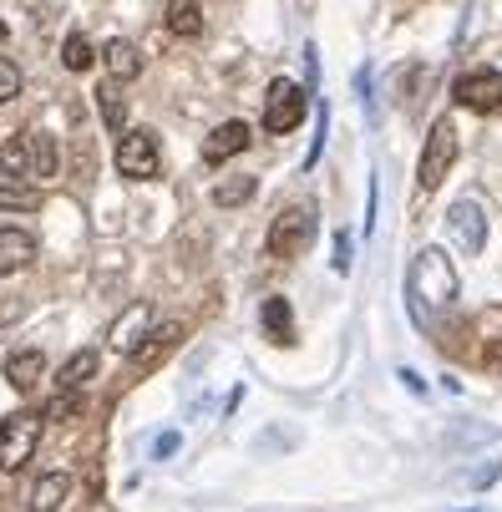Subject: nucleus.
I'll use <instances>...</instances> for the list:
<instances>
[{"mask_svg": "<svg viewBox=\"0 0 502 512\" xmlns=\"http://www.w3.org/2000/svg\"><path fill=\"white\" fill-rule=\"evenodd\" d=\"M97 376V350H77L61 371H56V391H82Z\"/></svg>", "mask_w": 502, "mask_h": 512, "instance_id": "obj_18", "label": "nucleus"}, {"mask_svg": "<svg viewBox=\"0 0 502 512\" xmlns=\"http://www.w3.org/2000/svg\"><path fill=\"white\" fill-rule=\"evenodd\" d=\"M178 340H183V320H163V325H153L148 330V340H142L127 360H132V371L137 376H148V371H158V365L178 350Z\"/></svg>", "mask_w": 502, "mask_h": 512, "instance_id": "obj_8", "label": "nucleus"}, {"mask_svg": "<svg viewBox=\"0 0 502 512\" xmlns=\"http://www.w3.org/2000/svg\"><path fill=\"white\" fill-rule=\"evenodd\" d=\"M497 472H502V462H492V467H482V472H472V487H487V482H492Z\"/></svg>", "mask_w": 502, "mask_h": 512, "instance_id": "obj_30", "label": "nucleus"}, {"mask_svg": "<svg viewBox=\"0 0 502 512\" xmlns=\"http://www.w3.org/2000/svg\"><path fill=\"white\" fill-rule=\"evenodd\" d=\"M401 381H406V386H411V391H416V396H426V381H421V376H416V371H401Z\"/></svg>", "mask_w": 502, "mask_h": 512, "instance_id": "obj_31", "label": "nucleus"}, {"mask_svg": "<svg viewBox=\"0 0 502 512\" xmlns=\"http://www.w3.org/2000/svg\"><path fill=\"white\" fill-rule=\"evenodd\" d=\"M0 173L6 178H31V137H6L0 142Z\"/></svg>", "mask_w": 502, "mask_h": 512, "instance_id": "obj_19", "label": "nucleus"}, {"mask_svg": "<svg viewBox=\"0 0 502 512\" xmlns=\"http://www.w3.org/2000/svg\"><path fill=\"white\" fill-rule=\"evenodd\" d=\"M21 97V66L11 56H0V107Z\"/></svg>", "mask_w": 502, "mask_h": 512, "instance_id": "obj_26", "label": "nucleus"}, {"mask_svg": "<svg viewBox=\"0 0 502 512\" xmlns=\"http://www.w3.org/2000/svg\"><path fill=\"white\" fill-rule=\"evenodd\" d=\"M41 376H46V355H41V350H11V355H6V381H11L21 396H31V391L41 386Z\"/></svg>", "mask_w": 502, "mask_h": 512, "instance_id": "obj_12", "label": "nucleus"}, {"mask_svg": "<svg viewBox=\"0 0 502 512\" xmlns=\"http://www.w3.org/2000/svg\"><path fill=\"white\" fill-rule=\"evenodd\" d=\"M163 168V153H158V137L148 127H132L117 137V173L132 178V183H153Z\"/></svg>", "mask_w": 502, "mask_h": 512, "instance_id": "obj_5", "label": "nucleus"}, {"mask_svg": "<svg viewBox=\"0 0 502 512\" xmlns=\"http://www.w3.org/2000/svg\"><path fill=\"white\" fill-rule=\"evenodd\" d=\"M97 107H102V122H107V132H117V137H122V127H127L122 82H102V87H97Z\"/></svg>", "mask_w": 502, "mask_h": 512, "instance_id": "obj_20", "label": "nucleus"}, {"mask_svg": "<svg viewBox=\"0 0 502 512\" xmlns=\"http://www.w3.org/2000/svg\"><path fill=\"white\" fill-rule=\"evenodd\" d=\"M82 416V391H56V401L46 406V421H71Z\"/></svg>", "mask_w": 502, "mask_h": 512, "instance_id": "obj_25", "label": "nucleus"}, {"mask_svg": "<svg viewBox=\"0 0 502 512\" xmlns=\"http://www.w3.org/2000/svg\"><path fill=\"white\" fill-rule=\"evenodd\" d=\"M31 137V178H56V168H61V148H56V137L51 132H26Z\"/></svg>", "mask_w": 502, "mask_h": 512, "instance_id": "obj_17", "label": "nucleus"}, {"mask_svg": "<svg viewBox=\"0 0 502 512\" xmlns=\"http://www.w3.org/2000/svg\"><path fill=\"white\" fill-rule=\"evenodd\" d=\"M102 61H107V71H112V82H137V71H142L137 46H132V41H122V36L102 46Z\"/></svg>", "mask_w": 502, "mask_h": 512, "instance_id": "obj_15", "label": "nucleus"}, {"mask_svg": "<svg viewBox=\"0 0 502 512\" xmlns=\"http://www.w3.org/2000/svg\"><path fill=\"white\" fill-rule=\"evenodd\" d=\"M254 188H259V178H249V173L224 178L219 188H213V203H219V208H239V203H249V198H254Z\"/></svg>", "mask_w": 502, "mask_h": 512, "instance_id": "obj_24", "label": "nucleus"}, {"mask_svg": "<svg viewBox=\"0 0 502 512\" xmlns=\"http://www.w3.org/2000/svg\"><path fill=\"white\" fill-rule=\"evenodd\" d=\"M41 421L36 411H11L6 421H0V472H21L31 457H36V442H41Z\"/></svg>", "mask_w": 502, "mask_h": 512, "instance_id": "obj_3", "label": "nucleus"}, {"mask_svg": "<svg viewBox=\"0 0 502 512\" xmlns=\"http://www.w3.org/2000/svg\"><path fill=\"white\" fill-rule=\"evenodd\" d=\"M66 492H71V477H66V472H46V477L36 482L31 502H36V512H56V507L66 502Z\"/></svg>", "mask_w": 502, "mask_h": 512, "instance_id": "obj_22", "label": "nucleus"}, {"mask_svg": "<svg viewBox=\"0 0 502 512\" xmlns=\"http://www.w3.org/2000/svg\"><path fill=\"white\" fill-rule=\"evenodd\" d=\"M315 208L310 203H290L274 224H269V239H264V249H269V259H300L310 244H315Z\"/></svg>", "mask_w": 502, "mask_h": 512, "instance_id": "obj_2", "label": "nucleus"}, {"mask_svg": "<svg viewBox=\"0 0 502 512\" xmlns=\"http://www.w3.org/2000/svg\"><path fill=\"white\" fill-rule=\"evenodd\" d=\"M0 208L6 213H36L41 208V188L26 178H0Z\"/></svg>", "mask_w": 502, "mask_h": 512, "instance_id": "obj_16", "label": "nucleus"}, {"mask_svg": "<svg viewBox=\"0 0 502 512\" xmlns=\"http://www.w3.org/2000/svg\"><path fill=\"white\" fill-rule=\"evenodd\" d=\"M36 259V239L26 229H0V274H21Z\"/></svg>", "mask_w": 502, "mask_h": 512, "instance_id": "obj_14", "label": "nucleus"}, {"mask_svg": "<svg viewBox=\"0 0 502 512\" xmlns=\"http://www.w3.org/2000/svg\"><path fill=\"white\" fill-rule=\"evenodd\" d=\"M0 41H6V21H0Z\"/></svg>", "mask_w": 502, "mask_h": 512, "instance_id": "obj_32", "label": "nucleus"}, {"mask_svg": "<svg viewBox=\"0 0 502 512\" xmlns=\"http://www.w3.org/2000/svg\"><path fill=\"white\" fill-rule=\"evenodd\" d=\"M168 31H173V36H203L198 0H168Z\"/></svg>", "mask_w": 502, "mask_h": 512, "instance_id": "obj_21", "label": "nucleus"}, {"mask_svg": "<svg viewBox=\"0 0 502 512\" xmlns=\"http://www.w3.org/2000/svg\"><path fill=\"white\" fill-rule=\"evenodd\" d=\"M61 66H66V71H92V66H97V46H92L82 31H71V36L61 41Z\"/></svg>", "mask_w": 502, "mask_h": 512, "instance_id": "obj_23", "label": "nucleus"}, {"mask_svg": "<svg viewBox=\"0 0 502 512\" xmlns=\"http://www.w3.org/2000/svg\"><path fill=\"white\" fill-rule=\"evenodd\" d=\"M335 274H350V234H335Z\"/></svg>", "mask_w": 502, "mask_h": 512, "instance_id": "obj_28", "label": "nucleus"}, {"mask_svg": "<svg viewBox=\"0 0 502 512\" xmlns=\"http://www.w3.org/2000/svg\"><path fill=\"white\" fill-rule=\"evenodd\" d=\"M325 127H330V107L320 102V112H315V142H310V153H305V168H315V163H320V148H325Z\"/></svg>", "mask_w": 502, "mask_h": 512, "instance_id": "obj_27", "label": "nucleus"}, {"mask_svg": "<svg viewBox=\"0 0 502 512\" xmlns=\"http://www.w3.org/2000/svg\"><path fill=\"white\" fill-rule=\"evenodd\" d=\"M249 142H254V132H249V122H219V127H213L208 137H203V163L208 168H219V163H229V158H239L244 148H249Z\"/></svg>", "mask_w": 502, "mask_h": 512, "instance_id": "obj_9", "label": "nucleus"}, {"mask_svg": "<svg viewBox=\"0 0 502 512\" xmlns=\"http://www.w3.org/2000/svg\"><path fill=\"white\" fill-rule=\"evenodd\" d=\"M447 229H452L457 249L482 254V244H487V218H482V208H477L472 198H457V203H452V213H447Z\"/></svg>", "mask_w": 502, "mask_h": 512, "instance_id": "obj_10", "label": "nucleus"}, {"mask_svg": "<svg viewBox=\"0 0 502 512\" xmlns=\"http://www.w3.org/2000/svg\"><path fill=\"white\" fill-rule=\"evenodd\" d=\"M452 163H457V122L452 117H437L432 122V137H426V148H421V168H416L421 193H437L442 178L452 173Z\"/></svg>", "mask_w": 502, "mask_h": 512, "instance_id": "obj_4", "label": "nucleus"}, {"mask_svg": "<svg viewBox=\"0 0 502 512\" xmlns=\"http://www.w3.org/2000/svg\"><path fill=\"white\" fill-rule=\"evenodd\" d=\"M305 87H295L290 77H274L269 92H264V127L279 137V132H295L305 122Z\"/></svg>", "mask_w": 502, "mask_h": 512, "instance_id": "obj_6", "label": "nucleus"}, {"mask_svg": "<svg viewBox=\"0 0 502 512\" xmlns=\"http://www.w3.org/2000/svg\"><path fill=\"white\" fill-rule=\"evenodd\" d=\"M457 300V269L442 249H421L411 274H406V305H411V320L426 325L432 310H447Z\"/></svg>", "mask_w": 502, "mask_h": 512, "instance_id": "obj_1", "label": "nucleus"}, {"mask_svg": "<svg viewBox=\"0 0 502 512\" xmlns=\"http://www.w3.org/2000/svg\"><path fill=\"white\" fill-rule=\"evenodd\" d=\"M452 92L472 112H497L502 107V71L497 66H477V71H467V77H457Z\"/></svg>", "mask_w": 502, "mask_h": 512, "instance_id": "obj_7", "label": "nucleus"}, {"mask_svg": "<svg viewBox=\"0 0 502 512\" xmlns=\"http://www.w3.org/2000/svg\"><path fill=\"white\" fill-rule=\"evenodd\" d=\"M148 330H153V305H148V300H137L127 315H117V320H112L107 340H112V350H117V355H132L142 340H148Z\"/></svg>", "mask_w": 502, "mask_h": 512, "instance_id": "obj_11", "label": "nucleus"}, {"mask_svg": "<svg viewBox=\"0 0 502 512\" xmlns=\"http://www.w3.org/2000/svg\"><path fill=\"white\" fill-rule=\"evenodd\" d=\"M173 452H178V431H163L158 442H153V457L163 462V457H173Z\"/></svg>", "mask_w": 502, "mask_h": 512, "instance_id": "obj_29", "label": "nucleus"}, {"mask_svg": "<svg viewBox=\"0 0 502 512\" xmlns=\"http://www.w3.org/2000/svg\"><path fill=\"white\" fill-rule=\"evenodd\" d=\"M259 325H264V335H269L274 345H295V310H290V300H284V295H269V300H264Z\"/></svg>", "mask_w": 502, "mask_h": 512, "instance_id": "obj_13", "label": "nucleus"}]
</instances>
